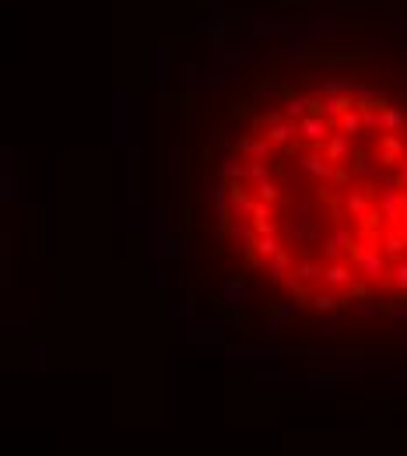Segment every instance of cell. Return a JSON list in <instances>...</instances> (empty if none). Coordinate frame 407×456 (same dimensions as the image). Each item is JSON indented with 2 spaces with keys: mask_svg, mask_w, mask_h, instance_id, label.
<instances>
[{
  "mask_svg": "<svg viewBox=\"0 0 407 456\" xmlns=\"http://www.w3.org/2000/svg\"><path fill=\"white\" fill-rule=\"evenodd\" d=\"M285 232L295 246H302L305 253L316 250L323 242V218L312 211V204H295L292 207V218L285 221Z\"/></svg>",
  "mask_w": 407,
  "mask_h": 456,
  "instance_id": "1",
  "label": "cell"
},
{
  "mask_svg": "<svg viewBox=\"0 0 407 456\" xmlns=\"http://www.w3.org/2000/svg\"><path fill=\"white\" fill-rule=\"evenodd\" d=\"M355 267H358V277H362V281H369V284H387L394 260H390L383 250H372V253H362V257L355 260Z\"/></svg>",
  "mask_w": 407,
  "mask_h": 456,
  "instance_id": "2",
  "label": "cell"
},
{
  "mask_svg": "<svg viewBox=\"0 0 407 456\" xmlns=\"http://www.w3.org/2000/svg\"><path fill=\"white\" fill-rule=\"evenodd\" d=\"M358 281V267L355 260H323V288H334V291H348L351 284Z\"/></svg>",
  "mask_w": 407,
  "mask_h": 456,
  "instance_id": "3",
  "label": "cell"
},
{
  "mask_svg": "<svg viewBox=\"0 0 407 456\" xmlns=\"http://www.w3.org/2000/svg\"><path fill=\"white\" fill-rule=\"evenodd\" d=\"M407 155V134H379L376 137V162L383 169H397Z\"/></svg>",
  "mask_w": 407,
  "mask_h": 456,
  "instance_id": "4",
  "label": "cell"
},
{
  "mask_svg": "<svg viewBox=\"0 0 407 456\" xmlns=\"http://www.w3.org/2000/svg\"><path fill=\"white\" fill-rule=\"evenodd\" d=\"M299 169H302L312 182H319V186H323V182L334 180V169H337V165L323 155V148H312V144H309V151L299 155Z\"/></svg>",
  "mask_w": 407,
  "mask_h": 456,
  "instance_id": "5",
  "label": "cell"
},
{
  "mask_svg": "<svg viewBox=\"0 0 407 456\" xmlns=\"http://www.w3.org/2000/svg\"><path fill=\"white\" fill-rule=\"evenodd\" d=\"M376 207L383 211L387 225H404V189L401 186H383L379 197H376Z\"/></svg>",
  "mask_w": 407,
  "mask_h": 456,
  "instance_id": "6",
  "label": "cell"
},
{
  "mask_svg": "<svg viewBox=\"0 0 407 456\" xmlns=\"http://www.w3.org/2000/svg\"><path fill=\"white\" fill-rule=\"evenodd\" d=\"M330 134H334V123L323 112H305L302 119H299V137H302L305 144H312V148H319Z\"/></svg>",
  "mask_w": 407,
  "mask_h": 456,
  "instance_id": "7",
  "label": "cell"
},
{
  "mask_svg": "<svg viewBox=\"0 0 407 456\" xmlns=\"http://www.w3.org/2000/svg\"><path fill=\"white\" fill-rule=\"evenodd\" d=\"M319 148H323V155H326L334 165H337V162H351V158H355V137H351V134H344V130H337V127H334V134H330Z\"/></svg>",
  "mask_w": 407,
  "mask_h": 456,
  "instance_id": "8",
  "label": "cell"
},
{
  "mask_svg": "<svg viewBox=\"0 0 407 456\" xmlns=\"http://www.w3.org/2000/svg\"><path fill=\"white\" fill-rule=\"evenodd\" d=\"M358 242V235L351 232V228H344V225H337L334 232H330V239H323V257L326 260H341V257H348V250Z\"/></svg>",
  "mask_w": 407,
  "mask_h": 456,
  "instance_id": "9",
  "label": "cell"
},
{
  "mask_svg": "<svg viewBox=\"0 0 407 456\" xmlns=\"http://www.w3.org/2000/svg\"><path fill=\"white\" fill-rule=\"evenodd\" d=\"M232 151H239V155H246V158H271L274 144L267 141V134H246V137H239V141L232 144Z\"/></svg>",
  "mask_w": 407,
  "mask_h": 456,
  "instance_id": "10",
  "label": "cell"
},
{
  "mask_svg": "<svg viewBox=\"0 0 407 456\" xmlns=\"http://www.w3.org/2000/svg\"><path fill=\"white\" fill-rule=\"evenodd\" d=\"M369 189H372V186H365V189H344V193H341V207H344V214H348V218H355V221H358V218L376 204Z\"/></svg>",
  "mask_w": 407,
  "mask_h": 456,
  "instance_id": "11",
  "label": "cell"
},
{
  "mask_svg": "<svg viewBox=\"0 0 407 456\" xmlns=\"http://www.w3.org/2000/svg\"><path fill=\"white\" fill-rule=\"evenodd\" d=\"M228 235H232V242H235V253H239V257L253 253V242H256L253 221H246V218H232V221H228Z\"/></svg>",
  "mask_w": 407,
  "mask_h": 456,
  "instance_id": "12",
  "label": "cell"
},
{
  "mask_svg": "<svg viewBox=\"0 0 407 456\" xmlns=\"http://www.w3.org/2000/svg\"><path fill=\"white\" fill-rule=\"evenodd\" d=\"M264 134H267V141L274 148H295V141H299V119H281L274 127H264Z\"/></svg>",
  "mask_w": 407,
  "mask_h": 456,
  "instance_id": "13",
  "label": "cell"
},
{
  "mask_svg": "<svg viewBox=\"0 0 407 456\" xmlns=\"http://www.w3.org/2000/svg\"><path fill=\"white\" fill-rule=\"evenodd\" d=\"M351 169H355V176L365 182V186H379V162H376V151H362V155H355L351 158Z\"/></svg>",
  "mask_w": 407,
  "mask_h": 456,
  "instance_id": "14",
  "label": "cell"
},
{
  "mask_svg": "<svg viewBox=\"0 0 407 456\" xmlns=\"http://www.w3.org/2000/svg\"><path fill=\"white\" fill-rule=\"evenodd\" d=\"M218 176H221V180H228V182L249 180V158H246V155L239 158V151L225 155V158L218 162Z\"/></svg>",
  "mask_w": 407,
  "mask_h": 456,
  "instance_id": "15",
  "label": "cell"
},
{
  "mask_svg": "<svg viewBox=\"0 0 407 456\" xmlns=\"http://www.w3.org/2000/svg\"><path fill=\"white\" fill-rule=\"evenodd\" d=\"M264 271L271 274V281H278V284H285L288 277H292V267H295V257L288 253V250H281V253H274V257H267L264 264H260Z\"/></svg>",
  "mask_w": 407,
  "mask_h": 456,
  "instance_id": "16",
  "label": "cell"
},
{
  "mask_svg": "<svg viewBox=\"0 0 407 456\" xmlns=\"http://www.w3.org/2000/svg\"><path fill=\"white\" fill-rule=\"evenodd\" d=\"M319 105H323V116H326L330 123H337V119L355 105V95H344V91H341V95H319Z\"/></svg>",
  "mask_w": 407,
  "mask_h": 456,
  "instance_id": "17",
  "label": "cell"
},
{
  "mask_svg": "<svg viewBox=\"0 0 407 456\" xmlns=\"http://www.w3.org/2000/svg\"><path fill=\"white\" fill-rule=\"evenodd\" d=\"M292 277L312 288L316 281H323V264H319L316 257H299V260H295V267H292Z\"/></svg>",
  "mask_w": 407,
  "mask_h": 456,
  "instance_id": "18",
  "label": "cell"
},
{
  "mask_svg": "<svg viewBox=\"0 0 407 456\" xmlns=\"http://www.w3.org/2000/svg\"><path fill=\"white\" fill-rule=\"evenodd\" d=\"M285 250V242H281V235L278 232H271V235H256V242H253V264L260 267L267 257H274V253H281Z\"/></svg>",
  "mask_w": 407,
  "mask_h": 456,
  "instance_id": "19",
  "label": "cell"
},
{
  "mask_svg": "<svg viewBox=\"0 0 407 456\" xmlns=\"http://www.w3.org/2000/svg\"><path fill=\"white\" fill-rule=\"evenodd\" d=\"M351 95H355V105H358V109H383V105L390 102V98H387V91L365 88V85H355Z\"/></svg>",
  "mask_w": 407,
  "mask_h": 456,
  "instance_id": "20",
  "label": "cell"
},
{
  "mask_svg": "<svg viewBox=\"0 0 407 456\" xmlns=\"http://www.w3.org/2000/svg\"><path fill=\"white\" fill-rule=\"evenodd\" d=\"M334 127H337V130H344V134H351L355 141H358V137H365V119H362V109H358V105H351V109L334 123Z\"/></svg>",
  "mask_w": 407,
  "mask_h": 456,
  "instance_id": "21",
  "label": "cell"
},
{
  "mask_svg": "<svg viewBox=\"0 0 407 456\" xmlns=\"http://www.w3.org/2000/svg\"><path fill=\"white\" fill-rule=\"evenodd\" d=\"M379 119H383V134H401L407 127L404 109H401V105H390V102L379 109Z\"/></svg>",
  "mask_w": 407,
  "mask_h": 456,
  "instance_id": "22",
  "label": "cell"
},
{
  "mask_svg": "<svg viewBox=\"0 0 407 456\" xmlns=\"http://www.w3.org/2000/svg\"><path fill=\"white\" fill-rule=\"evenodd\" d=\"M249 298V288H246V281H239V277H228L225 284H221V302L225 305H242Z\"/></svg>",
  "mask_w": 407,
  "mask_h": 456,
  "instance_id": "23",
  "label": "cell"
},
{
  "mask_svg": "<svg viewBox=\"0 0 407 456\" xmlns=\"http://www.w3.org/2000/svg\"><path fill=\"white\" fill-rule=\"evenodd\" d=\"M253 193H256V200H267V204H278L281 197H285V186L274 180V176H267V180L253 182Z\"/></svg>",
  "mask_w": 407,
  "mask_h": 456,
  "instance_id": "24",
  "label": "cell"
},
{
  "mask_svg": "<svg viewBox=\"0 0 407 456\" xmlns=\"http://www.w3.org/2000/svg\"><path fill=\"white\" fill-rule=\"evenodd\" d=\"M281 105H285L288 119H302L305 112H312V98H309V95H299V91H292Z\"/></svg>",
  "mask_w": 407,
  "mask_h": 456,
  "instance_id": "25",
  "label": "cell"
},
{
  "mask_svg": "<svg viewBox=\"0 0 407 456\" xmlns=\"http://www.w3.org/2000/svg\"><path fill=\"white\" fill-rule=\"evenodd\" d=\"M309 305H312L316 312H334V309L341 305V298H337V291H334V288H323V291H312Z\"/></svg>",
  "mask_w": 407,
  "mask_h": 456,
  "instance_id": "26",
  "label": "cell"
},
{
  "mask_svg": "<svg viewBox=\"0 0 407 456\" xmlns=\"http://www.w3.org/2000/svg\"><path fill=\"white\" fill-rule=\"evenodd\" d=\"M397 295H407V257L404 260H394V267H390V281H387Z\"/></svg>",
  "mask_w": 407,
  "mask_h": 456,
  "instance_id": "27",
  "label": "cell"
},
{
  "mask_svg": "<svg viewBox=\"0 0 407 456\" xmlns=\"http://www.w3.org/2000/svg\"><path fill=\"white\" fill-rule=\"evenodd\" d=\"M362 119H365V137H379V134H383L379 109H362Z\"/></svg>",
  "mask_w": 407,
  "mask_h": 456,
  "instance_id": "28",
  "label": "cell"
},
{
  "mask_svg": "<svg viewBox=\"0 0 407 456\" xmlns=\"http://www.w3.org/2000/svg\"><path fill=\"white\" fill-rule=\"evenodd\" d=\"M351 180H355V169H351V165H348V162H337V169H334V186H337V189H348V186H351Z\"/></svg>",
  "mask_w": 407,
  "mask_h": 456,
  "instance_id": "29",
  "label": "cell"
},
{
  "mask_svg": "<svg viewBox=\"0 0 407 456\" xmlns=\"http://www.w3.org/2000/svg\"><path fill=\"white\" fill-rule=\"evenodd\" d=\"M267 176H274L271 165H267V158H249V182H260V180H267Z\"/></svg>",
  "mask_w": 407,
  "mask_h": 456,
  "instance_id": "30",
  "label": "cell"
},
{
  "mask_svg": "<svg viewBox=\"0 0 407 456\" xmlns=\"http://www.w3.org/2000/svg\"><path fill=\"white\" fill-rule=\"evenodd\" d=\"M278 204H267V200H256V207H253V218L249 221H267V218H278V211H274Z\"/></svg>",
  "mask_w": 407,
  "mask_h": 456,
  "instance_id": "31",
  "label": "cell"
},
{
  "mask_svg": "<svg viewBox=\"0 0 407 456\" xmlns=\"http://www.w3.org/2000/svg\"><path fill=\"white\" fill-rule=\"evenodd\" d=\"M355 312H358L362 320H376V316H379V302H372V298H362V302L355 305Z\"/></svg>",
  "mask_w": 407,
  "mask_h": 456,
  "instance_id": "32",
  "label": "cell"
},
{
  "mask_svg": "<svg viewBox=\"0 0 407 456\" xmlns=\"http://www.w3.org/2000/svg\"><path fill=\"white\" fill-rule=\"evenodd\" d=\"M281 119H288V112H285V105H281V109H271V112H264L256 127H274V123H281Z\"/></svg>",
  "mask_w": 407,
  "mask_h": 456,
  "instance_id": "33",
  "label": "cell"
},
{
  "mask_svg": "<svg viewBox=\"0 0 407 456\" xmlns=\"http://www.w3.org/2000/svg\"><path fill=\"white\" fill-rule=\"evenodd\" d=\"M316 327H323L319 334H326V337H334V334H337V330H334V327H337V316H334V312H319V320H316Z\"/></svg>",
  "mask_w": 407,
  "mask_h": 456,
  "instance_id": "34",
  "label": "cell"
},
{
  "mask_svg": "<svg viewBox=\"0 0 407 456\" xmlns=\"http://www.w3.org/2000/svg\"><path fill=\"white\" fill-rule=\"evenodd\" d=\"M390 320H394V323H407V298L390 305Z\"/></svg>",
  "mask_w": 407,
  "mask_h": 456,
  "instance_id": "35",
  "label": "cell"
},
{
  "mask_svg": "<svg viewBox=\"0 0 407 456\" xmlns=\"http://www.w3.org/2000/svg\"><path fill=\"white\" fill-rule=\"evenodd\" d=\"M390 182H394V186H401V189H407V155H404V162L394 169V180Z\"/></svg>",
  "mask_w": 407,
  "mask_h": 456,
  "instance_id": "36",
  "label": "cell"
},
{
  "mask_svg": "<svg viewBox=\"0 0 407 456\" xmlns=\"http://www.w3.org/2000/svg\"><path fill=\"white\" fill-rule=\"evenodd\" d=\"M204 85H207V88H221V85H225V74H221V71H214V74H211Z\"/></svg>",
  "mask_w": 407,
  "mask_h": 456,
  "instance_id": "37",
  "label": "cell"
},
{
  "mask_svg": "<svg viewBox=\"0 0 407 456\" xmlns=\"http://www.w3.org/2000/svg\"><path fill=\"white\" fill-rule=\"evenodd\" d=\"M295 305H299V302H295ZM295 305H281V309H274V312L285 320V316H292V312H295Z\"/></svg>",
  "mask_w": 407,
  "mask_h": 456,
  "instance_id": "38",
  "label": "cell"
},
{
  "mask_svg": "<svg viewBox=\"0 0 407 456\" xmlns=\"http://www.w3.org/2000/svg\"><path fill=\"white\" fill-rule=\"evenodd\" d=\"M404 102H407V91H404Z\"/></svg>",
  "mask_w": 407,
  "mask_h": 456,
  "instance_id": "39",
  "label": "cell"
}]
</instances>
